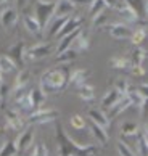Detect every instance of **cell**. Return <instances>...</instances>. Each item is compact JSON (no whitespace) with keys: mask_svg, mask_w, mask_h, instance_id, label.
I'll return each instance as SVG.
<instances>
[{"mask_svg":"<svg viewBox=\"0 0 148 156\" xmlns=\"http://www.w3.org/2000/svg\"><path fill=\"white\" fill-rule=\"evenodd\" d=\"M56 142L58 156H93L97 151L93 145H77L60 124L56 129Z\"/></svg>","mask_w":148,"mask_h":156,"instance_id":"cell-1","label":"cell"},{"mask_svg":"<svg viewBox=\"0 0 148 156\" xmlns=\"http://www.w3.org/2000/svg\"><path fill=\"white\" fill-rule=\"evenodd\" d=\"M69 69L66 66L61 68H52L41 77V90L45 95L48 94H58L65 90V87L69 84Z\"/></svg>","mask_w":148,"mask_h":156,"instance_id":"cell-2","label":"cell"},{"mask_svg":"<svg viewBox=\"0 0 148 156\" xmlns=\"http://www.w3.org/2000/svg\"><path fill=\"white\" fill-rule=\"evenodd\" d=\"M55 7L56 2L53 0H37L36 2V18L39 20L44 29L50 23V18L55 16Z\"/></svg>","mask_w":148,"mask_h":156,"instance_id":"cell-3","label":"cell"},{"mask_svg":"<svg viewBox=\"0 0 148 156\" xmlns=\"http://www.w3.org/2000/svg\"><path fill=\"white\" fill-rule=\"evenodd\" d=\"M60 114L56 109H36V111H32L29 114V118H27V122L29 124H48L52 122V121H55L56 118H58Z\"/></svg>","mask_w":148,"mask_h":156,"instance_id":"cell-4","label":"cell"},{"mask_svg":"<svg viewBox=\"0 0 148 156\" xmlns=\"http://www.w3.org/2000/svg\"><path fill=\"white\" fill-rule=\"evenodd\" d=\"M50 51H52V45L50 44H37V45H34V47L26 50L24 58L29 61H36V60L45 58L47 55H50Z\"/></svg>","mask_w":148,"mask_h":156,"instance_id":"cell-5","label":"cell"},{"mask_svg":"<svg viewBox=\"0 0 148 156\" xmlns=\"http://www.w3.org/2000/svg\"><path fill=\"white\" fill-rule=\"evenodd\" d=\"M31 80V73L27 71V69H24V71H21L18 76H16V80H15V85H13V94H15V100H18V98H21L23 95L26 94L24 89L26 85L29 84Z\"/></svg>","mask_w":148,"mask_h":156,"instance_id":"cell-6","label":"cell"},{"mask_svg":"<svg viewBox=\"0 0 148 156\" xmlns=\"http://www.w3.org/2000/svg\"><path fill=\"white\" fill-rule=\"evenodd\" d=\"M32 140H34V127H27L26 130H23L16 137V140H15L16 150L18 151H26L27 148L32 147Z\"/></svg>","mask_w":148,"mask_h":156,"instance_id":"cell-7","label":"cell"},{"mask_svg":"<svg viewBox=\"0 0 148 156\" xmlns=\"http://www.w3.org/2000/svg\"><path fill=\"white\" fill-rule=\"evenodd\" d=\"M18 23V13L13 7H7L0 11V24H2L5 29H11L15 27V24Z\"/></svg>","mask_w":148,"mask_h":156,"instance_id":"cell-8","label":"cell"},{"mask_svg":"<svg viewBox=\"0 0 148 156\" xmlns=\"http://www.w3.org/2000/svg\"><path fill=\"white\" fill-rule=\"evenodd\" d=\"M110 36L116 40H122L132 36V29L126 24V23H116V24H111V27L108 29Z\"/></svg>","mask_w":148,"mask_h":156,"instance_id":"cell-9","label":"cell"},{"mask_svg":"<svg viewBox=\"0 0 148 156\" xmlns=\"http://www.w3.org/2000/svg\"><path fill=\"white\" fill-rule=\"evenodd\" d=\"M5 122H7V126L11 130H19L24 126V121H23L21 114L18 111H15V109H7L5 111Z\"/></svg>","mask_w":148,"mask_h":156,"instance_id":"cell-10","label":"cell"},{"mask_svg":"<svg viewBox=\"0 0 148 156\" xmlns=\"http://www.w3.org/2000/svg\"><path fill=\"white\" fill-rule=\"evenodd\" d=\"M69 16H53V20L47 24V37H58V34L61 31V27L65 26V23L68 21Z\"/></svg>","mask_w":148,"mask_h":156,"instance_id":"cell-11","label":"cell"},{"mask_svg":"<svg viewBox=\"0 0 148 156\" xmlns=\"http://www.w3.org/2000/svg\"><path fill=\"white\" fill-rule=\"evenodd\" d=\"M118 13H119V16L126 21V23H137L139 20H140V16H139V13L135 11L132 7H129L127 3H118Z\"/></svg>","mask_w":148,"mask_h":156,"instance_id":"cell-12","label":"cell"},{"mask_svg":"<svg viewBox=\"0 0 148 156\" xmlns=\"http://www.w3.org/2000/svg\"><path fill=\"white\" fill-rule=\"evenodd\" d=\"M23 24H24L26 31L29 34H32V36H41L42 31H44V27H42L41 23H39V20L32 15H24L23 16Z\"/></svg>","mask_w":148,"mask_h":156,"instance_id":"cell-13","label":"cell"},{"mask_svg":"<svg viewBox=\"0 0 148 156\" xmlns=\"http://www.w3.org/2000/svg\"><path fill=\"white\" fill-rule=\"evenodd\" d=\"M81 24H82V18H81V16L71 15L69 18H68V21L65 23V26L61 27V31H60V34H58V39L63 37V36H66V34H71V32H74V31L81 29Z\"/></svg>","mask_w":148,"mask_h":156,"instance_id":"cell-14","label":"cell"},{"mask_svg":"<svg viewBox=\"0 0 148 156\" xmlns=\"http://www.w3.org/2000/svg\"><path fill=\"white\" fill-rule=\"evenodd\" d=\"M87 116H89V119L92 121V122L103 126L105 129H108V127H110V124H111L110 116H108V114H105L103 111H100V109H95V108H93V109H89Z\"/></svg>","mask_w":148,"mask_h":156,"instance_id":"cell-15","label":"cell"},{"mask_svg":"<svg viewBox=\"0 0 148 156\" xmlns=\"http://www.w3.org/2000/svg\"><path fill=\"white\" fill-rule=\"evenodd\" d=\"M89 130L92 132V135L97 142H100L101 145H106L108 140H110V137H108V132L103 126H100V124H95L90 121V124H89Z\"/></svg>","mask_w":148,"mask_h":156,"instance_id":"cell-16","label":"cell"},{"mask_svg":"<svg viewBox=\"0 0 148 156\" xmlns=\"http://www.w3.org/2000/svg\"><path fill=\"white\" fill-rule=\"evenodd\" d=\"M24 53H26V45L23 40L16 42L13 47L10 48V58L16 63V66L23 65V61H24Z\"/></svg>","mask_w":148,"mask_h":156,"instance_id":"cell-17","label":"cell"},{"mask_svg":"<svg viewBox=\"0 0 148 156\" xmlns=\"http://www.w3.org/2000/svg\"><path fill=\"white\" fill-rule=\"evenodd\" d=\"M87 77H89V69H82V68L74 69V71H71V74H69V84L76 85V87L79 89L81 85L85 84Z\"/></svg>","mask_w":148,"mask_h":156,"instance_id":"cell-18","label":"cell"},{"mask_svg":"<svg viewBox=\"0 0 148 156\" xmlns=\"http://www.w3.org/2000/svg\"><path fill=\"white\" fill-rule=\"evenodd\" d=\"M122 97H124V95H121V94H119V92H118L115 87H113V89H110V90H108L106 94H105L103 100H101V106H103L105 109H110L111 106H115V105H116V103H118L119 100H121Z\"/></svg>","mask_w":148,"mask_h":156,"instance_id":"cell-19","label":"cell"},{"mask_svg":"<svg viewBox=\"0 0 148 156\" xmlns=\"http://www.w3.org/2000/svg\"><path fill=\"white\" fill-rule=\"evenodd\" d=\"M74 10V3L71 0H56L55 16H71Z\"/></svg>","mask_w":148,"mask_h":156,"instance_id":"cell-20","label":"cell"},{"mask_svg":"<svg viewBox=\"0 0 148 156\" xmlns=\"http://www.w3.org/2000/svg\"><path fill=\"white\" fill-rule=\"evenodd\" d=\"M129 106H130V100H129L127 97H122L115 106H111L110 109H108V116H110V119H111V118H116V116H119L122 111H126Z\"/></svg>","mask_w":148,"mask_h":156,"instance_id":"cell-21","label":"cell"},{"mask_svg":"<svg viewBox=\"0 0 148 156\" xmlns=\"http://www.w3.org/2000/svg\"><path fill=\"white\" fill-rule=\"evenodd\" d=\"M82 29H77V31H74L71 34H66V36L63 37H60V44H58V53L60 51H63V50H68V48H71V44L76 42V39L77 36L81 34Z\"/></svg>","mask_w":148,"mask_h":156,"instance_id":"cell-22","label":"cell"},{"mask_svg":"<svg viewBox=\"0 0 148 156\" xmlns=\"http://www.w3.org/2000/svg\"><path fill=\"white\" fill-rule=\"evenodd\" d=\"M126 97L130 100V105H134V106H137V108H140V106H142V103H143V100H145V98L142 97V94L139 92V89L130 87V85H129V89H127Z\"/></svg>","mask_w":148,"mask_h":156,"instance_id":"cell-23","label":"cell"},{"mask_svg":"<svg viewBox=\"0 0 148 156\" xmlns=\"http://www.w3.org/2000/svg\"><path fill=\"white\" fill-rule=\"evenodd\" d=\"M77 50H72V48H68V50H63L60 51L58 56H56V63H61V65H65V63H71L72 60L77 58Z\"/></svg>","mask_w":148,"mask_h":156,"instance_id":"cell-24","label":"cell"},{"mask_svg":"<svg viewBox=\"0 0 148 156\" xmlns=\"http://www.w3.org/2000/svg\"><path fill=\"white\" fill-rule=\"evenodd\" d=\"M77 94L81 97V100H84V101H92L95 98V90H93L92 85H89V84L81 85V87L77 89Z\"/></svg>","mask_w":148,"mask_h":156,"instance_id":"cell-25","label":"cell"},{"mask_svg":"<svg viewBox=\"0 0 148 156\" xmlns=\"http://www.w3.org/2000/svg\"><path fill=\"white\" fill-rule=\"evenodd\" d=\"M16 69V63L10 58V56H7V55H2L0 56V71H2L3 74L5 73H11V71H15Z\"/></svg>","mask_w":148,"mask_h":156,"instance_id":"cell-26","label":"cell"},{"mask_svg":"<svg viewBox=\"0 0 148 156\" xmlns=\"http://www.w3.org/2000/svg\"><path fill=\"white\" fill-rule=\"evenodd\" d=\"M146 58V51L143 48H135L132 53H130V66H139L143 63V60Z\"/></svg>","mask_w":148,"mask_h":156,"instance_id":"cell-27","label":"cell"},{"mask_svg":"<svg viewBox=\"0 0 148 156\" xmlns=\"http://www.w3.org/2000/svg\"><path fill=\"white\" fill-rule=\"evenodd\" d=\"M45 97H47V95H45L41 89H32V90L29 92V98H31V103H32V106H34V111L39 108V105L44 101Z\"/></svg>","mask_w":148,"mask_h":156,"instance_id":"cell-28","label":"cell"},{"mask_svg":"<svg viewBox=\"0 0 148 156\" xmlns=\"http://www.w3.org/2000/svg\"><path fill=\"white\" fill-rule=\"evenodd\" d=\"M122 135L124 137H137L140 134V127L135 124V122H126V124H122Z\"/></svg>","mask_w":148,"mask_h":156,"instance_id":"cell-29","label":"cell"},{"mask_svg":"<svg viewBox=\"0 0 148 156\" xmlns=\"http://www.w3.org/2000/svg\"><path fill=\"white\" fill-rule=\"evenodd\" d=\"M106 8H108V5H106L105 0H93V2L89 5V13L93 16L97 13H100V11L106 10Z\"/></svg>","mask_w":148,"mask_h":156,"instance_id":"cell-30","label":"cell"},{"mask_svg":"<svg viewBox=\"0 0 148 156\" xmlns=\"http://www.w3.org/2000/svg\"><path fill=\"white\" fill-rule=\"evenodd\" d=\"M124 3H127L129 7H132L139 13L140 18L145 15V0H124Z\"/></svg>","mask_w":148,"mask_h":156,"instance_id":"cell-31","label":"cell"},{"mask_svg":"<svg viewBox=\"0 0 148 156\" xmlns=\"http://www.w3.org/2000/svg\"><path fill=\"white\" fill-rule=\"evenodd\" d=\"M110 65L116 69H127L130 66V61L127 58H122V56H113L110 60Z\"/></svg>","mask_w":148,"mask_h":156,"instance_id":"cell-32","label":"cell"},{"mask_svg":"<svg viewBox=\"0 0 148 156\" xmlns=\"http://www.w3.org/2000/svg\"><path fill=\"white\" fill-rule=\"evenodd\" d=\"M76 42H77V51H79V50L87 51V50H89V47H90L89 36H87V34H85L84 31H81V34H79L77 39H76Z\"/></svg>","mask_w":148,"mask_h":156,"instance_id":"cell-33","label":"cell"},{"mask_svg":"<svg viewBox=\"0 0 148 156\" xmlns=\"http://www.w3.org/2000/svg\"><path fill=\"white\" fill-rule=\"evenodd\" d=\"M132 44L134 45H140L142 42L145 40V37H146V29L145 27H137L135 31H132Z\"/></svg>","mask_w":148,"mask_h":156,"instance_id":"cell-34","label":"cell"},{"mask_svg":"<svg viewBox=\"0 0 148 156\" xmlns=\"http://www.w3.org/2000/svg\"><path fill=\"white\" fill-rule=\"evenodd\" d=\"M18 153V150H16V145H15V142H8L7 143H3V147L0 148V156H13Z\"/></svg>","mask_w":148,"mask_h":156,"instance_id":"cell-35","label":"cell"},{"mask_svg":"<svg viewBox=\"0 0 148 156\" xmlns=\"http://www.w3.org/2000/svg\"><path fill=\"white\" fill-rule=\"evenodd\" d=\"M116 148H118L119 156H137L135 154V150H132L127 143H124V142H118Z\"/></svg>","mask_w":148,"mask_h":156,"instance_id":"cell-36","label":"cell"},{"mask_svg":"<svg viewBox=\"0 0 148 156\" xmlns=\"http://www.w3.org/2000/svg\"><path fill=\"white\" fill-rule=\"evenodd\" d=\"M71 127L72 129H76V130H82L85 124H87V121L84 119V116H81V114H74V116L71 118Z\"/></svg>","mask_w":148,"mask_h":156,"instance_id":"cell-37","label":"cell"},{"mask_svg":"<svg viewBox=\"0 0 148 156\" xmlns=\"http://www.w3.org/2000/svg\"><path fill=\"white\" fill-rule=\"evenodd\" d=\"M29 156H48V150H47V147H45L42 142H37L36 145L32 147Z\"/></svg>","mask_w":148,"mask_h":156,"instance_id":"cell-38","label":"cell"},{"mask_svg":"<svg viewBox=\"0 0 148 156\" xmlns=\"http://www.w3.org/2000/svg\"><path fill=\"white\" fill-rule=\"evenodd\" d=\"M106 21H108L106 10H103V11H100V13H97V15L92 16V24H93V26H103Z\"/></svg>","mask_w":148,"mask_h":156,"instance_id":"cell-39","label":"cell"},{"mask_svg":"<svg viewBox=\"0 0 148 156\" xmlns=\"http://www.w3.org/2000/svg\"><path fill=\"white\" fill-rule=\"evenodd\" d=\"M115 89H116L121 95L126 97L127 89H129V82H127L126 79H116V82H115Z\"/></svg>","mask_w":148,"mask_h":156,"instance_id":"cell-40","label":"cell"},{"mask_svg":"<svg viewBox=\"0 0 148 156\" xmlns=\"http://www.w3.org/2000/svg\"><path fill=\"white\" fill-rule=\"evenodd\" d=\"M7 95H8L7 84L0 82V105H3V103H5V100H7Z\"/></svg>","mask_w":148,"mask_h":156,"instance_id":"cell-41","label":"cell"},{"mask_svg":"<svg viewBox=\"0 0 148 156\" xmlns=\"http://www.w3.org/2000/svg\"><path fill=\"white\" fill-rule=\"evenodd\" d=\"M132 74H134V76H143V74H145L143 66H142V65H139V66H132Z\"/></svg>","mask_w":148,"mask_h":156,"instance_id":"cell-42","label":"cell"},{"mask_svg":"<svg viewBox=\"0 0 148 156\" xmlns=\"http://www.w3.org/2000/svg\"><path fill=\"white\" fill-rule=\"evenodd\" d=\"M140 111H142V118L148 116V98L143 100V103H142V106H140Z\"/></svg>","mask_w":148,"mask_h":156,"instance_id":"cell-43","label":"cell"},{"mask_svg":"<svg viewBox=\"0 0 148 156\" xmlns=\"http://www.w3.org/2000/svg\"><path fill=\"white\" fill-rule=\"evenodd\" d=\"M139 92L142 94V97L143 98H148V84H142V85H139Z\"/></svg>","mask_w":148,"mask_h":156,"instance_id":"cell-44","label":"cell"},{"mask_svg":"<svg viewBox=\"0 0 148 156\" xmlns=\"http://www.w3.org/2000/svg\"><path fill=\"white\" fill-rule=\"evenodd\" d=\"M74 5H90L93 0H71Z\"/></svg>","mask_w":148,"mask_h":156,"instance_id":"cell-45","label":"cell"},{"mask_svg":"<svg viewBox=\"0 0 148 156\" xmlns=\"http://www.w3.org/2000/svg\"><path fill=\"white\" fill-rule=\"evenodd\" d=\"M105 2H106V5H108V7H118V0H105Z\"/></svg>","mask_w":148,"mask_h":156,"instance_id":"cell-46","label":"cell"},{"mask_svg":"<svg viewBox=\"0 0 148 156\" xmlns=\"http://www.w3.org/2000/svg\"><path fill=\"white\" fill-rule=\"evenodd\" d=\"M142 132H143V135H145V142H146V145H148V124L145 126V129L142 130Z\"/></svg>","mask_w":148,"mask_h":156,"instance_id":"cell-47","label":"cell"},{"mask_svg":"<svg viewBox=\"0 0 148 156\" xmlns=\"http://www.w3.org/2000/svg\"><path fill=\"white\" fill-rule=\"evenodd\" d=\"M145 16L148 20V0H145Z\"/></svg>","mask_w":148,"mask_h":156,"instance_id":"cell-48","label":"cell"},{"mask_svg":"<svg viewBox=\"0 0 148 156\" xmlns=\"http://www.w3.org/2000/svg\"><path fill=\"white\" fill-rule=\"evenodd\" d=\"M16 2H18V5H19V7H23V5L26 3V0H16Z\"/></svg>","mask_w":148,"mask_h":156,"instance_id":"cell-49","label":"cell"},{"mask_svg":"<svg viewBox=\"0 0 148 156\" xmlns=\"http://www.w3.org/2000/svg\"><path fill=\"white\" fill-rule=\"evenodd\" d=\"M2 74H3V73H2V71H0V82H2Z\"/></svg>","mask_w":148,"mask_h":156,"instance_id":"cell-50","label":"cell"},{"mask_svg":"<svg viewBox=\"0 0 148 156\" xmlns=\"http://www.w3.org/2000/svg\"><path fill=\"white\" fill-rule=\"evenodd\" d=\"M3 2H5V0H0V3H3Z\"/></svg>","mask_w":148,"mask_h":156,"instance_id":"cell-51","label":"cell"},{"mask_svg":"<svg viewBox=\"0 0 148 156\" xmlns=\"http://www.w3.org/2000/svg\"><path fill=\"white\" fill-rule=\"evenodd\" d=\"M53 2H56V0H53Z\"/></svg>","mask_w":148,"mask_h":156,"instance_id":"cell-52","label":"cell"}]
</instances>
